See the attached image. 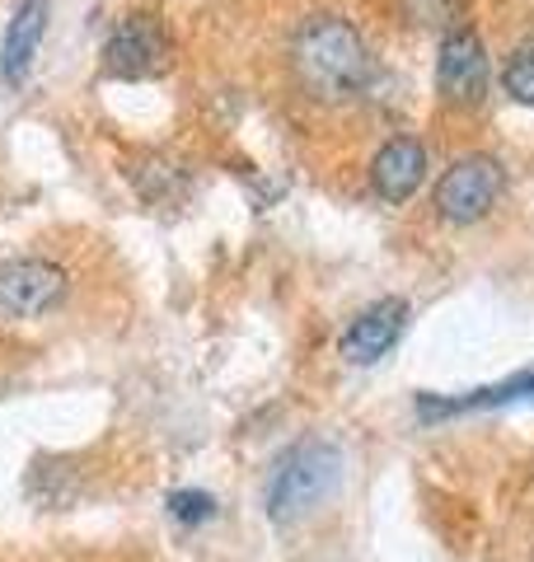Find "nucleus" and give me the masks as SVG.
Masks as SVG:
<instances>
[{
    "instance_id": "obj_4",
    "label": "nucleus",
    "mask_w": 534,
    "mask_h": 562,
    "mask_svg": "<svg viewBox=\"0 0 534 562\" xmlns=\"http://www.w3.org/2000/svg\"><path fill=\"white\" fill-rule=\"evenodd\" d=\"M436 94L450 109H478L488 99V47L474 29H450L436 52Z\"/></svg>"
},
{
    "instance_id": "obj_8",
    "label": "nucleus",
    "mask_w": 534,
    "mask_h": 562,
    "mask_svg": "<svg viewBox=\"0 0 534 562\" xmlns=\"http://www.w3.org/2000/svg\"><path fill=\"white\" fill-rule=\"evenodd\" d=\"M426 179V146L418 136H389L370 160V188L385 202H408Z\"/></svg>"
},
{
    "instance_id": "obj_7",
    "label": "nucleus",
    "mask_w": 534,
    "mask_h": 562,
    "mask_svg": "<svg viewBox=\"0 0 534 562\" xmlns=\"http://www.w3.org/2000/svg\"><path fill=\"white\" fill-rule=\"evenodd\" d=\"M403 328H408V301L385 295V301H376L370 310L356 314L337 347H343V357L352 366H376L380 357H389V347L403 338Z\"/></svg>"
},
{
    "instance_id": "obj_2",
    "label": "nucleus",
    "mask_w": 534,
    "mask_h": 562,
    "mask_svg": "<svg viewBox=\"0 0 534 562\" xmlns=\"http://www.w3.org/2000/svg\"><path fill=\"white\" fill-rule=\"evenodd\" d=\"M337 479H343V450L324 441V436L296 441L291 450H281V460L272 464V479H267V520L296 525L329 497Z\"/></svg>"
},
{
    "instance_id": "obj_10",
    "label": "nucleus",
    "mask_w": 534,
    "mask_h": 562,
    "mask_svg": "<svg viewBox=\"0 0 534 562\" xmlns=\"http://www.w3.org/2000/svg\"><path fill=\"white\" fill-rule=\"evenodd\" d=\"M52 20V0H20L5 24V43H0V80L5 85H24L29 66L43 47V33Z\"/></svg>"
},
{
    "instance_id": "obj_5",
    "label": "nucleus",
    "mask_w": 534,
    "mask_h": 562,
    "mask_svg": "<svg viewBox=\"0 0 534 562\" xmlns=\"http://www.w3.org/2000/svg\"><path fill=\"white\" fill-rule=\"evenodd\" d=\"M169 66V33L155 14H127L103 43V70L113 80H151Z\"/></svg>"
},
{
    "instance_id": "obj_12",
    "label": "nucleus",
    "mask_w": 534,
    "mask_h": 562,
    "mask_svg": "<svg viewBox=\"0 0 534 562\" xmlns=\"http://www.w3.org/2000/svg\"><path fill=\"white\" fill-rule=\"evenodd\" d=\"M169 516L178 520V525H202V520H211L216 516V497L211 492H198V487H178V492H169Z\"/></svg>"
},
{
    "instance_id": "obj_6",
    "label": "nucleus",
    "mask_w": 534,
    "mask_h": 562,
    "mask_svg": "<svg viewBox=\"0 0 534 562\" xmlns=\"http://www.w3.org/2000/svg\"><path fill=\"white\" fill-rule=\"evenodd\" d=\"M66 272L47 258L0 262V319H38L66 301Z\"/></svg>"
},
{
    "instance_id": "obj_3",
    "label": "nucleus",
    "mask_w": 534,
    "mask_h": 562,
    "mask_svg": "<svg viewBox=\"0 0 534 562\" xmlns=\"http://www.w3.org/2000/svg\"><path fill=\"white\" fill-rule=\"evenodd\" d=\"M502 192H507L502 160H492V155H465V160H455L441 173L436 211H441V221H450V225H474L502 202Z\"/></svg>"
},
{
    "instance_id": "obj_1",
    "label": "nucleus",
    "mask_w": 534,
    "mask_h": 562,
    "mask_svg": "<svg viewBox=\"0 0 534 562\" xmlns=\"http://www.w3.org/2000/svg\"><path fill=\"white\" fill-rule=\"evenodd\" d=\"M291 66L319 103L361 99L376 85V57L343 14H314L300 24L291 38Z\"/></svg>"
},
{
    "instance_id": "obj_11",
    "label": "nucleus",
    "mask_w": 534,
    "mask_h": 562,
    "mask_svg": "<svg viewBox=\"0 0 534 562\" xmlns=\"http://www.w3.org/2000/svg\"><path fill=\"white\" fill-rule=\"evenodd\" d=\"M502 90L515 99V103H525V109H534V38L521 43L507 57L502 66Z\"/></svg>"
},
{
    "instance_id": "obj_13",
    "label": "nucleus",
    "mask_w": 534,
    "mask_h": 562,
    "mask_svg": "<svg viewBox=\"0 0 534 562\" xmlns=\"http://www.w3.org/2000/svg\"><path fill=\"white\" fill-rule=\"evenodd\" d=\"M43 479H47V469L38 464V469H33V479H29V483H43ZM29 492H33V497H38V487H29ZM47 506H66V497H62V487H52V497H47Z\"/></svg>"
},
{
    "instance_id": "obj_9",
    "label": "nucleus",
    "mask_w": 534,
    "mask_h": 562,
    "mask_svg": "<svg viewBox=\"0 0 534 562\" xmlns=\"http://www.w3.org/2000/svg\"><path fill=\"white\" fill-rule=\"evenodd\" d=\"M507 403H534V371L507 375L497 384L469 394H418V417L422 422H441V417H459V413H488V408H507Z\"/></svg>"
}]
</instances>
